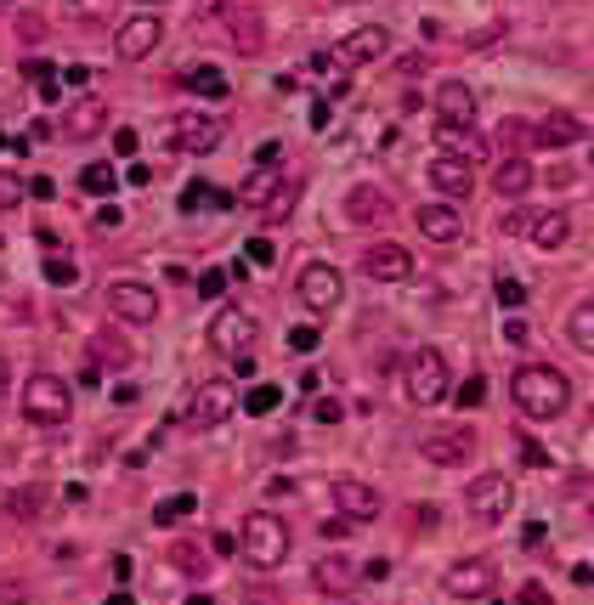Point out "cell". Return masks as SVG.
<instances>
[{"label":"cell","mask_w":594,"mask_h":605,"mask_svg":"<svg viewBox=\"0 0 594 605\" xmlns=\"http://www.w3.org/2000/svg\"><path fill=\"white\" fill-rule=\"evenodd\" d=\"M510 396L527 419H561L572 408V379L550 363H521L510 374Z\"/></svg>","instance_id":"cell-1"},{"label":"cell","mask_w":594,"mask_h":605,"mask_svg":"<svg viewBox=\"0 0 594 605\" xmlns=\"http://www.w3.org/2000/svg\"><path fill=\"white\" fill-rule=\"evenodd\" d=\"M256 317L243 312V306H221L216 317H210V345L221 351V357H232V368H238V379H250L256 374Z\"/></svg>","instance_id":"cell-2"},{"label":"cell","mask_w":594,"mask_h":605,"mask_svg":"<svg viewBox=\"0 0 594 605\" xmlns=\"http://www.w3.org/2000/svg\"><path fill=\"white\" fill-rule=\"evenodd\" d=\"M69 414H74L69 379H58V374H29V385H23V419L40 425V430H63Z\"/></svg>","instance_id":"cell-3"},{"label":"cell","mask_w":594,"mask_h":605,"mask_svg":"<svg viewBox=\"0 0 594 605\" xmlns=\"http://www.w3.org/2000/svg\"><path fill=\"white\" fill-rule=\"evenodd\" d=\"M289 549H294V538H289L283 515H272V510H256L250 521H243V554H250V566H261V572H278V566L289 561Z\"/></svg>","instance_id":"cell-4"},{"label":"cell","mask_w":594,"mask_h":605,"mask_svg":"<svg viewBox=\"0 0 594 605\" xmlns=\"http://www.w3.org/2000/svg\"><path fill=\"white\" fill-rule=\"evenodd\" d=\"M165 136H170V147H176V154L198 159V154H216V147H221V136H227V119H221V114H205V108H181V114L165 125Z\"/></svg>","instance_id":"cell-5"},{"label":"cell","mask_w":594,"mask_h":605,"mask_svg":"<svg viewBox=\"0 0 594 605\" xmlns=\"http://www.w3.org/2000/svg\"><path fill=\"white\" fill-rule=\"evenodd\" d=\"M448 357H441L436 345H419L414 363H408V401L414 408H436V401H448Z\"/></svg>","instance_id":"cell-6"},{"label":"cell","mask_w":594,"mask_h":605,"mask_svg":"<svg viewBox=\"0 0 594 605\" xmlns=\"http://www.w3.org/2000/svg\"><path fill=\"white\" fill-rule=\"evenodd\" d=\"M510 503H515L510 476H476V481L465 487V510H470V521H481V526H499V521L510 515Z\"/></svg>","instance_id":"cell-7"},{"label":"cell","mask_w":594,"mask_h":605,"mask_svg":"<svg viewBox=\"0 0 594 605\" xmlns=\"http://www.w3.org/2000/svg\"><path fill=\"white\" fill-rule=\"evenodd\" d=\"M108 306H114L119 323L147 328V323L159 317V289H154V283H142V278H114V283H108Z\"/></svg>","instance_id":"cell-8"},{"label":"cell","mask_w":594,"mask_h":605,"mask_svg":"<svg viewBox=\"0 0 594 605\" xmlns=\"http://www.w3.org/2000/svg\"><path fill=\"white\" fill-rule=\"evenodd\" d=\"M340 289H345V278H340V267H329V261H306L301 272H294V294H301V306L317 312V317L340 306Z\"/></svg>","instance_id":"cell-9"},{"label":"cell","mask_w":594,"mask_h":605,"mask_svg":"<svg viewBox=\"0 0 594 605\" xmlns=\"http://www.w3.org/2000/svg\"><path fill=\"white\" fill-rule=\"evenodd\" d=\"M159 40H165V18H159V12H136V18H125L119 34H114V58H119V63H142V58L159 52Z\"/></svg>","instance_id":"cell-10"},{"label":"cell","mask_w":594,"mask_h":605,"mask_svg":"<svg viewBox=\"0 0 594 605\" xmlns=\"http://www.w3.org/2000/svg\"><path fill=\"white\" fill-rule=\"evenodd\" d=\"M492 583H499V566L481 561V554H465V561H454L448 572H441V588H448L454 599H487Z\"/></svg>","instance_id":"cell-11"},{"label":"cell","mask_w":594,"mask_h":605,"mask_svg":"<svg viewBox=\"0 0 594 605\" xmlns=\"http://www.w3.org/2000/svg\"><path fill=\"white\" fill-rule=\"evenodd\" d=\"M385 52H390V29L385 23H357L352 34L334 45V63L340 69H363V63H379Z\"/></svg>","instance_id":"cell-12"},{"label":"cell","mask_w":594,"mask_h":605,"mask_svg":"<svg viewBox=\"0 0 594 605\" xmlns=\"http://www.w3.org/2000/svg\"><path fill=\"white\" fill-rule=\"evenodd\" d=\"M419 452H425V465H436V470H459L470 452H476V430L470 425H448V430L425 436Z\"/></svg>","instance_id":"cell-13"},{"label":"cell","mask_w":594,"mask_h":605,"mask_svg":"<svg viewBox=\"0 0 594 605\" xmlns=\"http://www.w3.org/2000/svg\"><path fill=\"white\" fill-rule=\"evenodd\" d=\"M476 91L465 80H441L436 85V125H454V131H476Z\"/></svg>","instance_id":"cell-14"},{"label":"cell","mask_w":594,"mask_h":605,"mask_svg":"<svg viewBox=\"0 0 594 605\" xmlns=\"http://www.w3.org/2000/svg\"><path fill=\"white\" fill-rule=\"evenodd\" d=\"M232 408H238V396H232V385H227V379H205V385L192 390V425H198V430L227 425V419H232Z\"/></svg>","instance_id":"cell-15"},{"label":"cell","mask_w":594,"mask_h":605,"mask_svg":"<svg viewBox=\"0 0 594 605\" xmlns=\"http://www.w3.org/2000/svg\"><path fill=\"white\" fill-rule=\"evenodd\" d=\"M334 503H340V515L352 521V526H368V521H379L385 515V498L368 487V481H334Z\"/></svg>","instance_id":"cell-16"},{"label":"cell","mask_w":594,"mask_h":605,"mask_svg":"<svg viewBox=\"0 0 594 605\" xmlns=\"http://www.w3.org/2000/svg\"><path fill=\"white\" fill-rule=\"evenodd\" d=\"M108 131V103L103 96H74V103L63 108V136L69 142H91Z\"/></svg>","instance_id":"cell-17"},{"label":"cell","mask_w":594,"mask_h":605,"mask_svg":"<svg viewBox=\"0 0 594 605\" xmlns=\"http://www.w3.org/2000/svg\"><path fill=\"white\" fill-rule=\"evenodd\" d=\"M363 272H368L374 283H408V278H414V255H408L403 243H368Z\"/></svg>","instance_id":"cell-18"},{"label":"cell","mask_w":594,"mask_h":605,"mask_svg":"<svg viewBox=\"0 0 594 605\" xmlns=\"http://www.w3.org/2000/svg\"><path fill=\"white\" fill-rule=\"evenodd\" d=\"M430 187L441 192V205H454V198L476 192V170L465 159H430Z\"/></svg>","instance_id":"cell-19"},{"label":"cell","mask_w":594,"mask_h":605,"mask_svg":"<svg viewBox=\"0 0 594 605\" xmlns=\"http://www.w3.org/2000/svg\"><path fill=\"white\" fill-rule=\"evenodd\" d=\"M419 232L430 238V243H459L465 238V221H459V210L454 205H441V198H436V205H419Z\"/></svg>","instance_id":"cell-20"},{"label":"cell","mask_w":594,"mask_h":605,"mask_svg":"<svg viewBox=\"0 0 594 605\" xmlns=\"http://www.w3.org/2000/svg\"><path fill=\"white\" fill-rule=\"evenodd\" d=\"M385 216H390V198H385L374 181H363V187H352V192H345V221L374 227V221H385Z\"/></svg>","instance_id":"cell-21"},{"label":"cell","mask_w":594,"mask_h":605,"mask_svg":"<svg viewBox=\"0 0 594 605\" xmlns=\"http://www.w3.org/2000/svg\"><path fill=\"white\" fill-rule=\"evenodd\" d=\"M532 181H538V170H532L527 154H510V159H499V170H492V187H499V198H527Z\"/></svg>","instance_id":"cell-22"},{"label":"cell","mask_w":594,"mask_h":605,"mask_svg":"<svg viewBox=\"0 0 594 605\" xmlns=\"http://www.w3.org/2000/svg\"><path fill=\"white\" fill-rule=\"evenodd\" d=\"M436 147H441V159H465V165L487 154V142H476V131H454V125H436Z\"/></svg>","instance_id":"cell-23"},{"label":"cell","mask_w":594,"mask_h":605,"mask_svg":"<svg viewBox=\"0 0 594 605\" xmlns=\"http://www.w3.org/2000/svg\"><path fill=\"white\" fill-rule=\"evenodd\" d=\"M566 238H572V216L566 210H538L532 216V243L538 249H566Z\"/></svg>","instance_id":"cell-24"},{"label":"cell","mask_w":594,"mask_h":605,"mask_svg":"<svg viewBox=\"0 0 594 605\" xmlns=\"http://www.w3.org/2000/svg\"><path fill=\"white\" fill-rule=\"evenodd\" d=\"M278 187H283V176L261 170V176H250V181L238 187V205H243V210H256V216H267V210H272V198H278Z\"/></svg>","instance_id":"cell-25"},{"label":"cell","mask_w":594,"mask_h":605,"mask_svg":"<svg viewBox=\"0 0 594 605\" xmlns=\"http://www.w3.org/2000/svg\"><path fill=\"white\" fill-rule=\"evenodd\" d=\"M538 142L572 147V142H583V119H577V114H550V119H543V131H538Z\"/></svg>","instance_id":"cell-26"},{"label":"cell","mask_w":594,"mask_h":605,"mask_svg":"<svg viewBox=\"0 0 594 605\" xmlns=\"http://www.w3.org/2000/svg\"><path fill=\"white\" fill-rule=\"evenodd\" d=\"M187 91H198V96H210V103H221L232 85H227V74H221L216 63H198V69H187Z\"/></svg>","instance_id":"cell-27"},{"label":"cell","mask_w":594,"mask_h":605,"mask_svg":"<svg viewBox=\"0 0 594 605\" xmlns=\"http://www.w3.org/2000/svg\"><path fill=\"white\" fill-rule=\"evenodd\" d=\"M566 340L583 351V357H594V306H572L566 312Z\"/></svg>","instance_id":"cell-28"},{"label":"cell","mask_w":594,"mask_h":605,"mask_svg":"<svg viewBox=\"0 0 594 605\" xmlns=\"http://www.w3.org/2000/svg\"><path fill=\"white\" fill-rule=\"evenodd\" d=\"M80 187H85L91 198H108V192L119 187V170H114L108 159H96V165H85V170H80Z\"/></svg>","instance_id":"cell-29"},{"label":"cell","mask_w":594,"mask_h":605,"mask_svg":"<svg viewBox=\"0 0 594 605\" xmlns=\"http://www.w3.org/2000/svg\"><path fill=\"white\" fill-rule=\"evenodd\" d=\"M312 583L323 594H345V588H352V566H345V561H317L312 566Z\"/></svg>","instance_id":"cell-30"},{"label":"cell","mask_w":594,"mask_h":605,"mask_svg":"<svg viewBox=\"0 0 594 605\" xmlns=\"http://www.w3.org/2000/svg\"><path fill=\"white\" fill-rule=\"evenodd\" d=\"M294 198H301V181L283 176V187H278V198H272V210H267L261 221H289V216H294Z\"/></svg>","instance_id":"cell-31"},{"label":"cell","mask_w":594,"mask_h":605,"mask_svg":"<svg viewBox=\"0 0 594 605\" xmlns=\"http://www.w3.org/2000/svg\"><path fill=\"white\" fill-rule=\"evenodd\" d=\"M40 503H45V492L29 487V492H12V498H7V510H12V521H34V515H40Z\"/></svg>","instance_id":"cell-32"},{"label":"cell","mask_w":594,"mask_h":605,"mask_svg":"<svg viewBox=\"0 0 594 605\" xmlns=\"http://www.w3.org/2000/svg\"><path fill=\"white\" fill-rule=\"evenodd\" d=\"M170 561H176L181 577H198V572H205V549H198V543H176V549H170Z\"/></svg>","instance_id":"cell-33"},{"label":"cell","mask_w":594,"mask_h":605,"mask_svg":"<svg viewBox=\"0 0 594 605\" xmlns=\"http://www.w3.org/2000/svg\"><path fill=\"white\" fill-rule=\"evenodd\" d=\"M232 23H238V45H243V52H261V18H256L250 7H243Z\"/></svg>","instance_id":"cell-34"},{"label":"cell","mask_w":594,"mask_h":605,"mask_svg":"<svg viewBox=\"0 0 594 605\" xmlns=\"http://www.w3.org/2000/svg\"><path fill=\"white\" fill-rule=\"evenodd\" d=\"M45 283H58V289H74V283H80L74 261H63V255H45Z\"/></svg>","instance_id":"cell-35"},{"label":"cell","mask_w":594,"mask_h":605,"mask_svg":"<svg viewBox=\"0 0 594 605\" xmlns=\"http://www.w3.org/2000/svg\"><path fill=\"white\" fill-rule=\"evenodd\" d=\"M187 510H192V498L181 492V498H170V503H159V510H154V521H159V526H176V521H181Z\"/></svg>","instance_id":"cell-36"},{"label":"cell","mask_w":594,"mask_h":605,"mask_svg":"<svg viewBox=\"0 0 594 605\" xmlns=\"http://www.w3.org/2000/svg\"><path fill=\"white\" fill-rule=\"evenodd\" d=\"M317 340H323L317 323H294V328H289V351H317Z\"/></svg>","instance_id":"cell-37"},{"label":"cell","mask_w":594,"mask_h":605,"mask_svg":"<svg viewBox=\"0 0 594 605\" xmlns=\"http://www.w3.org/2000/svg\"><path fill=\"white\" fill-rule=\"evenodd\" d=\"M96 357L114 363V368H125V363H131V351H125V340H108V334H103V340H96Z\"/></svg>","instance_id":"cell-38"},{"label":"cell","mask_w":594,"mask_h":605,"mask_svg":"<svg viewBox=\"0 0 594 605\" xmlns=\"http://www.w3.org/2000/svg\"><path fill=\"white\" fill-rule=\"evenodd\" d=\"M243 408H250V414H272V408H278V385H256Z\"/></svg>","instance_id":"cell-39"},{"label":"cell","mask_w":594,"mask_h":605,"mask_svg":"<svg viewBox=\"0 0 594 605\" xmlns=\"http://www.w3.org/2000/svg\"><path fill=\"white\" fill-rule=\"evenodd\" d=\"M521 300H527V283H521V278H499V306H510V312H515Z\"/></svg>","instance_id":"cell-40"},{"label":"cell","mask_w":594,"mask_h":605,"mask_svg":"<svg viewBox=\"0 0 594 605\" xmlns=\"http://www.w3.org/2000/svg\"><path fill=\"white\" fill-rule=\"evenodd\" d=\"M476 401H487V379H481V374L459 385V408H476Z\"/></svg>","instance_id":"cell-41"},{"label":"cell","mask_w":594,"mask_h":605,"mask_svg":"<svg viewBox=\"0 0 594 605\" xmlns=\"http://www.w3.org/2000/svg\"><path fill=\"white\" fill-rule=\"evenodd\" d=\"M0 205H7V210H18V205H23V181H18V176L0 181Z\"/></svg>","instance_id":"cell-42"},{"label":"cell","mask_w":594,"mask_h":605,"mask_svg":"<svg viewBox=\"0 0 594 605\" xmlns=\"http://www.w3.org/2000/svg\"><path fill=\"white\" fill-rule=\"evenodd\" d=\"M515 605H550V588H543V583H521Z\"/></svg>","instance_id":"cell-43"},{"label":"cell","mask_w":594,"mask_h":605,"mask_svg":"<svg viewBox=\"0 0 594 605\" xmlns=\"http://www.w3.org/2000/svg\"><path fill=\"white\" fill-rule=\"evenodd\" d=\"M243 249H250V261H256V267H272V243H267V238H250Z\"/></svg>","instance_id":"cell-44"},{"label":"cell","mask_w":594,"mask_h":605,"mask_svg":"<svg viewBox=\"0 0 594 605\" xmlns=\"http://www.w3.org/2000/svg\"><path fill=\"white\" fill-rule=\"evenodd\" d=\"M504 340H510V345H527V340H532V328H527L521 317H510V323H504Z\"/></svg>","instance_id":"cell-45"},{"label":"cell","mask_w":594,"mask_h":605,"mask_svg":"<svg viewBox=\"0 0 594 605\" xmlns=\"http://www.w3.org/2000/svg\"><path fill=\"white\" fill-rule=\"evenodd\" d=\"M312 414H317L323 425H334V419H340L345 408H340V401H334V396H323V401H317V408H312Z\"/></svg>","instance_id":"cell-46"},{"label":"cell","mask_w":594,"mask_h":605,"mask_svg":"<svg viewBox=\"0 0 594 605\" xmlns=\"http://www.w3.org/2000/svg\"><path fill=\"white\" fill-rule=\"evenodd\" d=\"M521 459H527V465H550V459H543V447L527 441V436H521Z\"/></svg>","instance_id":"cell-47"},{"label":"cell","mask_w":594,"mask_h":605,"mask_svg":"<svg viewBox=\"0 0 594 605\" xmlns=\"http://www.w3.org/2000/svg\"><path fill=\"white\" fill-rule=\"evenodd\" d=\"M114 147H119V159L136 154V131H114Z\"/></svg>","instance_id":"cell-48"},{"label":"cell","mask_w":594,"mask_h":605,"mask_svg":"<svg viewBox=\"0 0 594 605\" xmlns=\"http://www.w3.org/2000/svg\"><path fill=\"white\" fill-rule=\"evenodd\" d=\"M198 294H205V300L221 294V272H205V278H198Z\"/></svg>","instance_id":"cell-49"},{"label":"cell","mask_w":594,"mask_h":605,"mask_svg":"<svg viewBox=\"0 0 594 605\" xmlns=\"http://www.w3.org/2000/svg\"><path fill=\"white\" fill-rule=\"evenodd\" d=\"M96 221H103V227H119V221H125V210H119V205H103V210H96Z\"/></svg>","instance_id":"cell-50"},{"label":"cell","mask_w":594,"mask_h":605,"mask_svg":"<svg viewBox=\"0 0 594 605\" xmlns=\"http://www.w3.org/2000/svg\"><path fill=\"white\" fill-rule=\"evenodd\" d=\"M108 605H136V599H131V594H125V588H119V594H114V599H108Z\"/></svg>","instance_id":"cell-51"},{"label":"cell","mask_w":594,"mask_h":605,"mask_svg":"<svg viewBox=\"0 0 594 605\" xmlns=\"http://www.w3.org/2000/svg\"><path fill=\"white\" fill-rule=\"evenodd\" d=\"M588 515H594V503H588Z\"/></svg>","instance_id":"cell-52"},{"label":"cell","mask_w":594,"mask_h":605,"mask_svg":"<svg viewBox=\"0 0 594 605\" xmlns=\"http://www.w3.org/2000/svg\"><path fill=\"white\" fill-rule=\"evenodd\" d=\"M588 159H594V154H588Z\"/></svg>","instance_id":"cell-53"},{"label":"cell","mask_w":594,"mask_h":605,"mask_svg":"<svg viewBox=\"0 0 594 605\" xmlns=\"http://www.w3.org/2000/svg\"><path fill=\"white\" fill-rule=\"evenodd\" d=\"M340 605H345V599H340Z\"/></svg>","instance_id":"cell-54"}]
</instances>
